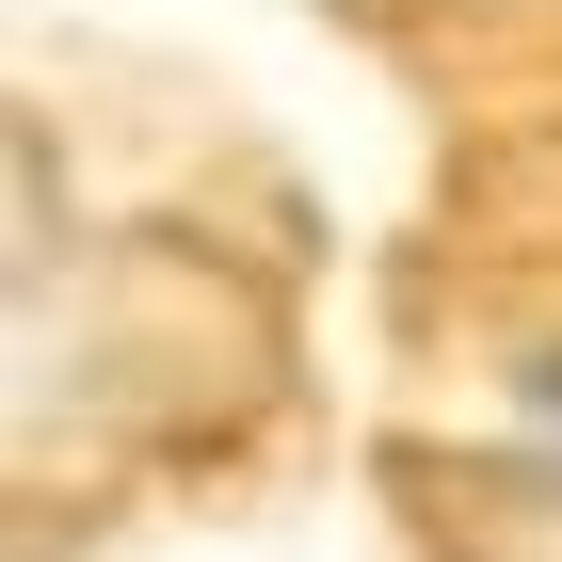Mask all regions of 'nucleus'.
I'll use <instances>...</instances> for the list:
<instances>
[]
</instances>
